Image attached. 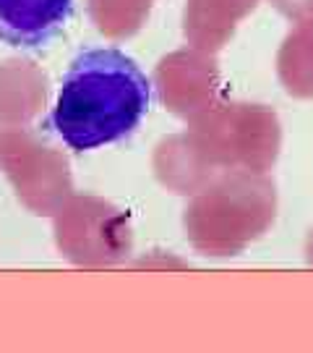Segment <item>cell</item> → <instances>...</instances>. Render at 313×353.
Instances as JSON below:
<instances>
[{
	"mask_svg": "<svg viewBox=\"0 0 313 353\" xmlns=\"http://www.w3.org/2000/svg\"><path fill=\"white\" fill-rule=\"evenodd\" d=\"M149 108V79L120 50H84L63 79L52 131L76 152L128 137Z\"/></svg>",
	"mask_w": 313,
	"mask_h": 353,
	"instance_id": "6da1fadb",
	"label": "cell"
},
{
	"mask_svg": "<svg viewBox=\"0 0 313 353\" xmlns=\"http://www.w3.org/2000/svg\"><path fill=\"white\" fill-rule=\"evenodd\" d=\"M74 0H0V42L11 48H42L61 34Z\"/></svg>",
	"mask_w": 313,
	"mask_h": 353,
	"instance_id": "7a4b0ae2",
	"label": "cell"
}]
</instances>
